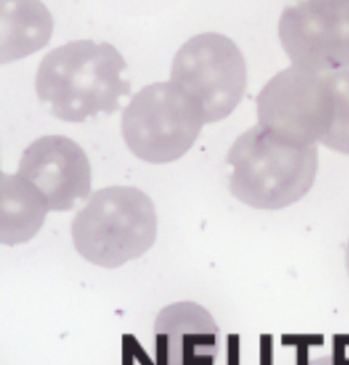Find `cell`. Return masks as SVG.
Segmentation results:
<instances>
[{
	"label": "cell",
	"mask_w": 349,
	"mask_h": 365,
	"mask_svg": "<svg viewBox=\"0 0 349 365\" xmlns=\"http://www.w3.org/2000/svg\"><path fill=\"white\" fill-rule=\"evenodd\" d=\"M126 61L108 43L76 40L51 51L37 70L36 91L64 122H84L100 112L112 113L130 93L123 78Z\"/></svg>",
	"instance_id": "1"
},
{
	"label": "cell",
	"mask_w": 349,
	"mask_h": 365,
	"mask_svg": "<svg viewBox=\"0 0 349 365\" xmlns=\"http://www.w3.org/2000/svg\"><path fill=\"white\" fill-rule=\"evenodd\" d=\"M231 192L244 205L278 210L303 198L318 169L317 145H303L254 125L228 153Z\"/></svg>",
	"instance_id": "2"
},
{
	"label": "cell",
	"mask_w": 349,
	"mask_h": 365,
	"mask_svg": "<svg viewBox=\"0 0 349 365\" xmlns=\"http://www.w3.org/2000/svg\"><path fill=\"white\" fill-rule=\"evenodd\" d=\"M71 236L82 258L106 269L121 267L152 248L157 237L156 207L136 187H106L76 214Z\"/></svg>",
	"instance_id": "3"
},
{
	"label": "cell",
	"mask_w": 349,
	"mask_h": 365,
	"mask_svg": "<svg viewBox=\"0 0 349 365\" xmlns=\"http://www.w3.org/2000/svg\"><path fill=\"white\" fill-rule=\"evenodd\" d=\"M205 123L197 104L176 85L157 82L138 91L124 109L122 134L138 158L166 164L193 148Z\"/></svg>",
	"instance_id": "4"
},
{
	"label": "cell",
	"mask_w": 349,
	"mask_h": 365,
	"mask_svg": "<svg viewBox=\"0 0 349 365\" xmlns=\"http://www.w3.org/2000/svg\"><path fill=\"white\" fill-rule=\"evenodd\" d=\"M171 82L197 104L205 122H220L243 98L247 86L243 53L224 34H198L176 53Z\"/></svg>",
	"instance_id": "5"
},
{
	"label": "cell",
	"mask_w": 349,
	"mask_h": 365,
	"mask_svg": "<svg viewBox=\"0 0 349 365\" xmlns=\"http://www.w3.org/2000/svg\"><path fill=\"white\" fill-rule=\"evenodd\" d=\"M328 74L295 64L280 71L257 97L259 125L293 142L317 145L332 122Z\"/></svg>",
	"instance_id": "6"
},
{
	"label": "cell",
	"mask_w": 349,
	"mask_h": 365,
	"mask_svg": "<svg viewBox=\"0 0 349 365\" xmlns=\"http://www.w3.org/2000/svg\"><path fill=\"white\" fill-rule=\"evenodd\" d=\"M278 34L292 64L318 73L349 67V0H314L287 7Z\"/></svg>",
	"instance_id": "7"
},
{
	"label": "cell",
	"mask_w": 349,
	"mask_h": 365,
	"mask_svg": "<svg viewBox=\"0 0 349 365\" xmlns=\"http://www.w3.org/2000/svg\"><path fill=\"white\" fill-rule=\"evenodd\" d=\"M16 175L43 194L49 210H70L91 194L89 158L76 142L63 135L36 139L22 154Z\"/></svg>",
	"instance_id": "8"
},
{
	"label": "cell",
	"mask_w": 349,
	"mask_h": 365,
	"mask_svg": "<svg viewBox=\"0 0 349 365\" xmlns=\"http://www.w3.org/2000/svg\"><path fill=\"white\" fill-rule=\"evenodd\" d=\"M156 365H214L220 330L202 305L181 302L164 307L154 322Z\"/></svg>",
	"instance_id": "9"
},
{
	"label": "cell",
	"mask_w": 349,
	"mask_h": 365,
	"mask_svg": "<svg viewBox=\"0 0 349 365\" xmlns=\"http://www.w3.org/2000/svg\"><path fill=\"white\" fill-rule=\"evenodd\" d=\"M54 19L41 1L0 3V61H14L46 46Z\"/></svg>",
	"instance_id": "10"
},
{
	"label": "cell",
	"mask_w": 349,
	"mask_h": 365,
	"mask_svg": "<svg viewBox=\"0 0 349 365\" xmlns=\"http://www.w3.org/2000/svg\"><path fill=\"white\" fill-rule=\"evenodd\" d=\"M49 206L43 194L18 175H1L0 243L16 245L31 240L43 228Z\"/></svg>",
	"instance_id": "11"
},
{
	"label": "cell",
	"mask_w": 349,
	"mask_h": 365,
	"mask_svg": "<svg viewBox=\"0 0 349 365\" xmlns=\"http://www.w3.org/2000/svg\"><path fill=\"white\" fill-rule=\"evenodd\" d=\"M332 94V122L320 143L349 154V68L328 74Z\"/></svg>",
	"instance_id": "12"
},
{
	"label": "cell",
	"mask_w": 349,
	"mask_h": 365,
	"mask_svg": "<svg viewBox=\"0 0 349 365\" xmlns=\"http://www.w3.org/2000/svg\"><path fill=\"white\" fill-rule=\"evenodd\" d=\"M299 365H349V354H347V350L344 349L343 345H338L333 354L305 360Z\"/></svg>",
	"instance_id": "13"
},
{
	"label": "cell",
	"mask_w": 349,
	"mask_h": 365,
	"mask_svg": "<svg viewBox=\"0 0 349 365\" xmlns=\"http://www.w3.org/2000/svg\"><path fill=\"white\" fill-rule=\"evenodd\" d=\"M345 263H347V270H348L349 274V242L348 245H347V254H345Z\"/></svg>",
	"instance_id": "14"
}]
</instances>
